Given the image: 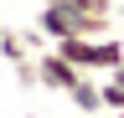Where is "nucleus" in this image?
<instances>
[{
  "label": "nucleus",
  "mask_w": 124,
  "mask_h": 118,
  "mask_svg": "<svg viewBox=\"0 0 124 118\" xmlns=\"http://www.w3.org/2000/svg\"><path fill=\"white\" fill-rule=\"evenodd\" d=\"M108 77H114V82H124V62H119V67H114V72H108Z\"/></svg>",
  "instance_id": "obj_6"
},
{
  "label": "nucleus",
  "mask_w": 124,
  "mask_h": 118,
  "mask_svg": "<svg viewBox=\"0 0 124 118\" xmlns=\"http://www.w3.org/2000/svg\"><path fill=\"white\" fill-rule=\"evenodd\" d=\"M114 118H124V113H114Z\"/></svg>",
  "instance_id": "obj_8"
},
{
  "label": "nucleus",
  "mask_w": 124,
  "mask_h": 118,
  "mask_svg": "<svg viewBox=\"0 0 124 118\" xmlns=\"http://www.w3.org/2000/svg\"><path fill=\"white\" fill-rule=\"evenodd\" d=\"M78 77H83V72H78V67H72L67 56L57 51V46H46V51H36V82H41V87H52V93H62V98H67Z\"/></svg>",
  "instance_id": "obj_2"
},
{
  "label": "nucleus",
  "mask_w": 124,
  "mask_h": 118,
  "mask_svg": "<svg viewBox=\"0 0 124 118\" xmlns=\"http://www.w3.org/2000/svg\"><path fill=\"white\" fill-rule=\"evenodd\" d=\"M98 93H103V108H108V113H124V82L103 77V87H98Z\"/></svg>",
  "instance_id": "obj_4"
},
{
  "label": "nucleus",
  "mask_w": 124,
  "mask_h": 118,
  "mask_svg": "<svg viewBox=\"0 0 124 118\" xmlns=\"http://www.w3.org/2000/svg\"><path fill=\"white\" fill-rule=\"evenodd\" d=\"M5 31H10V26H5V21H0V36H5Z\"/></svg>",
  "instance_id": "obj_7"
},
{
  "label": "nucleus",
  "mask_w": 124,
  "mask_h": 118,
  "mask_svg": "<svg viewBox=\"0 0 124 118\" xmlns=\"http://www.w3.org/2000/svg\"><path fill=\"white\" fill-rule=\"evenodd\" d=\"M108 21H114V16L78 10L72 0H46V5L36 10V31L46 41H62V36H108Z\"/></svg>",
  "instance_id": "obj_1"
},
{
  "label": "nucleus",
  "mask_w": 124,
  "mask_h": 118,
  "mask_svg": "<svg viewBox=\"0 0 124 118\" xmlns=\"http://www.w3.org/2000/svg\"><path fill=\"white\" fill-rule=\"evenodd\" d=\"M98 77H93V72H83V77H78L72 82V93H67V103H72V108L78 113H103V93H98Z\"/></svg>",
  "instance_id": "obj_3"
},
{
  "label": "nucleus",
  "mask_w": 124,
  "mask_h": 118,
  "mask_svg": "<svg viewBox=\"0 0 124 118\" xmlns=\"http://www.w3.org/2000/svg\"><path fill=\"white\" fill-rule=\"evenodd\" d=\"M78 10H93V16H114V5H108V0H72Z\"/></svg>",
  "instance_id": "obj_5"
}]
</instances>
